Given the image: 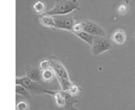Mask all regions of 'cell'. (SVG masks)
Listing matches in <instances>:
<instances>
[{
	"label": "cell",
	"mask_w": 135,
	"mask_h": 110,
	"mask_svg": "<svg viewBox=\"0 0 135 110\" xmlns=\"http://www.w3.org/2000/svg\"><path fill=\"white\" fill-rule=\"evenodd\" d=\"M44 94L51 95L54 98L57 106L61 110H78L75 107V104L79 102L77 98L71 96L67 91L46 89Z\"/></svg>",
	"instance_id": "cell-1"
},
{
	"label": "cell",
	"mask_w": 135,
	"mask_h": 110,
	"mask_svg": "<svg viewBox=\"0 0 135 110\" xmlns=\"http://www.w3.org/2000/svg\"><path fill=\"white\" fill-rule=\"evenodd\" d=\"M79 9L80 4L77 0H55L54 7L46 11L45 15L51 16L63 15L70 14L73 11Z\"/></svg>",
	"instance_id": "cell-2"
},
{
	"label": "cell",
	"mask_w": 135,
	"mask_h": 110,
	"mask_svg": "<svg viewBox=\"0 0 135 110\" xmlns=\"http://www.w3.org/2000/svg\"><path fill=\"white\" fill-rule=\"evenodd\" d=\"M51 67L54 70L62 90L67 91L69 87L73 84L70 80L69 74L63 63L58 60L50 59Z\"/></svg>",
	"instance_id": "cell-3"
},
{
	"label": "cell",
	"mask_w": 135,
	"mask_h": 110,
	"mask_svg": "<svg viewBox=\"0 0 135 110\" xmlns=\"http://www.w3.org/2000/svg\"><path fill=\"white\" fill-rule=\"evenodd\" d=\"M112 44L108 36H95L91 46L92 54L95 56L100 55L112 48Z\"/></svg>",
	"instance_id": "cell-4"
},
{
	"label": "cell",
	"mask_w": 135,
	"mask_h": 110,
	"mask_svg": "<svg viewBox=\"0 0 135 110\" xmlns=\"http://www.w3.org/2000/svg\"><path fill=\"white\" fill-rule=\"evenodd\" d=\"M55 29H61L72 32L75 23L73 17L71 15H54Z\"/></svg>",
	"instance_id": "cell-5"
},
{
	"label": "cell",
	"mask_w": 135,
	"mask_h": 110,
	"mask_svg": "<svg viewBox=\"0 0 135 110\" xmlns=\"http://www.w3.org/2000/svg\"><path fill=\"white\" fill-rule=\"evenodd\" d=\"M15 84L23 86L30 93L31 92L44 93V90H46L45 88H42V86L40 84V83L32 81L26 76L22 77H16Z\"/></svg>",
	"instance_id": "cell-6"
},
{
	"label": "cell",
	"mask_w": 135,
	"mask_h": 110,
	"mask_svg": "<svg viewBox=\"0 0 135 110\" xmlns=\"http://www.w3.org/2000/svg\"><path fill=\"white\" fill-rule=\"evenodd\" d=\"M83 30L94 36H105L106 34L103 30L102 28L100 27L96 22L91 21H82Z\"/></svg>",
	"instance_id": "cell-7"
},
{
	"label": "cell",
	"mask_w": 135,
	"mask_h": 110,
	"mask_svg": "<svg viewBox=\"0 0 135 110\" xmlns=\"http://www.w3.org/2000/svg\"><path fill=\"white\" fill-rule=\"evenodd\" d=\"M26 76L31 80L36 83L42 82V71L40 69H38L34 66L28 65L26 68Z\"/></svg>",
	"instance_id": "cell-8"
},
{
	"label": "cell",
	"mask_w": 135,
	"mask_h": 110,
	"mask_svg": "<svg viewBox=\"0 0 135 110\" xmlns=\"http://www.w3.org/2000/svg\"><path fill=\"white\" fill-rule=\"evenodd\" d=\"M113 42L115 44L122 45L125 42L127 39V35L123 29L118 28L113 33L112 36Z\"/></svg>",
	"instance_id": "cell-9"
},
{
	"label": "cell",
	"mask_w": 135,
	"mask_h": 110,
	"mask_svg": "<svg viewBox=\"0 0 135 110\" xmlns=\"http://www.w3.org/2000/svg\"><path fill=\"white\" fill-rule=\"evenodd\" d=\"M39 20L40 23L43 26H46V27L50 28L52 30H55V22H54V18L52 16L47 15H40Z\"/></svg>",
	"instance_id": "cell-10"
},
{
	"label": "cell",
	"mask_w": 135,
	"mask_h": 110,
	"mask_svg": "<svg viewBox=\"0 0 135 110\" xmlns=\"http://www.w3.org/2000/svg\"><path fill=\"white\" fill-rule=\"evenodd\" d=\"M73 34L79 37V38L83 40V41L86 42L87 44H88L90 46H92V44H93L94 39L95 37L94 36L92 35V34H89V33L86 32L84 30H81V31L77 32H74Z\"/></svg>",
	"instance_id": "cell-11"
},
{
	"label": "cell",
	"mask_w": 135,
	"mask_h": 110,
	"mask_svg": "<svg viewBox=\"0 0 135 110\" xmlns=\"http://www.w3.org/2000/svg\"><path fill=\"white\" fill-rule=\"evenodd\" d=\"M55 76H55V73H54V70L51 69V67L48 69L42 71V81L44 83H50L54 80Z\"/></svg>",
	"instance_id": "cell-12"
},
{
	"label": "cell",
	"mask_w": 135,
	"mask_h": 110,
	"mask_svg": "<svg viewBox=\"0 0 135 110\" xmlns=\"http://www.w3.org/2000/svg\"><path fill=\"white\" fill-rule=\"evenodd\" d=\"M33 9L36 13L40 15L45 14L46 13V7L44 3L42 1H37L33 5Z\"/></svg>",
	"instance_id": "cell-13"
},
{
	"label": "cell",
	"mask_w": 135,
	"mask_h": 110,
	"mask_svg": "<svg viewBox=\"0 0 135 110\" xmlns=\"http://www.w3.org/2000/svg\"><path fill=\"white\" fill-rule=\"evenodd\" d=\"M15 92L17 94H19L24 97L27 98H31V93L23 86L20 85V84H16Z\"/></svg>",
	"instance_id": "cell-14"
},
{
	"label": "cell",
	"mask_w": 135,
	"mask_h": 110,
	"mask_svg": "<svg viewBox=\"0 0 135 110\" xmlns=\"http://www.w3.org/2000/svg\"><path fill=\"white\" fill-rule=\"evenodd\" d=\"M82 89L79 86L76 85V84L73 83L69 87L68 90H67V92L73 96H77L78 95L80 94V92H81Z\"/></svg>",
	"instance_id": "cell-15"
},
{
	"label": "cell",
	"mask_w": 135,
	"mask_h": 110,
	"mask_svg": "<svg viewBox=\"0 0 135 110\" xmlns=\"http://www.w3.org/2000/svg\"><path fill=\"white\" fill-rule=\"evenodd\" d=\"M129 9V4L126 3H123L121 4V5H120L119 6V7L117 8V13H118V14L121 16L125 15L127 13Z\"/></svg>",
	"instance_id": "cell-16"
},
{
	"label": "cell",
	"mask_w": 135,
	"mask_h": 110,
	"mask_svg": "<svg viewBox=\"0 0 135 110\" xmlns=\"http://www.w3.org/2000/svg\"><path fill=\"white\" fill-rule=\"evenodd\" d=\"M51 68V63H50V59H45V60L42 61L40 63V69L41 71L48 69Z\"/></svg>",
	"instance_id": "cell-17"
},
{
	"label": "cell",
	"mask_w": 135,
	"mask_h": 110,
	"mask_svg": "<svg viewBox=\"0 0 135 110\" xmlns=\"http://www.w3.org/2000/svg\"><path fill=\"white\" fill-rule=\"evenodd\" d=\"M16 110H29V105L24 101L19 102L16 106Z\"/></svg>",
	"instance_id": "cell-18"
},
{
	"label": "cell",
	"mask_w": 135,
	"mask_h": 110,
	"mask_svg": "<svg viewBox=\"0 0 135 110\" xmlns=\"http://www.w3.org/2000/svg\"><path fill=\"white\" fill-rule=\"evenodd\" d=\"M124 1H125V2L126 3L129 4V2H130V0H124Z\"/></svg>",
	"instance_id": "cell-19"
},
{
	"label": "cell",
	"mask_w": 135,
	"mask_h": 110,
	"mask_svg": "<svg viewBox=\"0 0 135 110\" xmlns=\"http://www.w3.org/2000/svg\"><path fill=\"white\" fill-rule=\"evenodd\" d=\"M134 39H135V32H134Z\"/></svg>",
	"instance_id": "cell-20"
}]
</instances>
